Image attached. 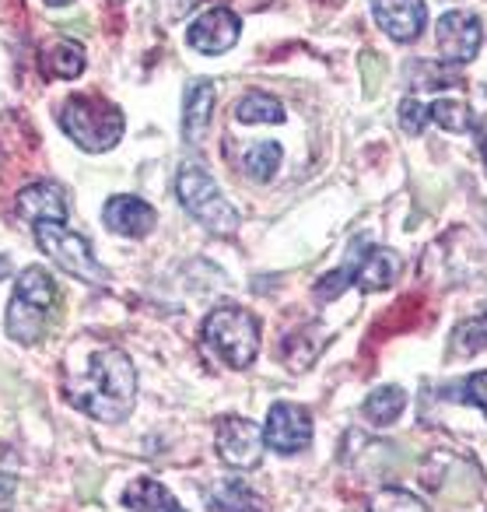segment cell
Returning <instances> with one entry per match:
<instances>
[{"mask_svg":"<svg viewBox=\"0 0 487 512\" xmlns=\"http://www.w3.org/2000/svg\"><path fill=\"white\" fill-rule=\"evenodd\" d=\"M67 400L102 425H120L137 400V372L127 351L99 348L88 358V369L67 386Z\"/></svg>","mask_w":487,"mask_h":512,"instance_id":"obj_1","label":"cell"},{"mask_svg":"<svg viewBox=\"0 0 487 512\" xmlns=\"http://www.w3.org/2000/svg\"><path fill=\"white\" fill-rule=\"evenodd\" d=\"M60 127L64 134L78 144L81 151H109L120 144L123 130H127V116L120 106L95 95H71L60 106Z\"/></svg>","mask_w":487,"mask_h":512,"instance_id":"obj_2","label":"cell"},{"mask_svg":"<svg viewBox=\"0 0 487 512\" xmlns=\"http://www.w3.org/2000/svg\"><path fill=\"white\" fill-rule=\"evenodd\" d=\"M57 306V281L43 267H25L15 278L8 306V334L22 344H36L43 337L50 313Z\"/></svg>","mask_w":487,"mask_h":512,"instance_id":"obj_3","label":"cell"},{"mask_svg":"<svg viewBox=\"0 0 487 512\" xmlns=\"http://www.w3.org/2000/svg\"><path fill=\"white\" fill-rule=\"evenodd\" d=\"M400 256L389 246H361L354 256H347V264L337 271L323 274L316 281V299L319 302H333L347 292L351 285H358L361 292H382L396 281L400 274Z\"/></svg>","mask_w":487,"mask_h":512,"instance_id":"obj_4","label":"cell"},{"mask_svg":"<svg viewBox=\"0 0 487 512\" xmlns=\"http://www.w3.org/2000/svg\"><path fill=\"white\" fill-rule=\"evenodd\" d=\"M204 344L228 369H249L260 351V323L242 306H218L204 320Z\"/></svg>","mask_w":487,"mask_h":512,"instance_id":"obj_5","label":"cell"},{"mask_svg":"<svg viewBox=\"0 0 487 512\" xmlns=\"http://www.w3.org/2000/svg\"><path fill=\"white\" fill-rule=\"evenodd\" d=\"M176 197L179 204L190 211V218H197L207 232L214 235H232L239 232V211L225 200V193L218 190V183L211 179V172L200 165H183L176 176Z\"/></svg>","mask_w":487,"mask_h":512,"instance_id":"obj_6","label":"cell"},{"mask_svg":"<svg viewBox=\"0 0 487 512\" xmlns=\"http://www.w3.org/2000/svg\"><path fill=\"white\" fill-rule=\"evenodd\" d=\"M36 242L53 264L71 274V278L85 281V285H95V288L109 285V271L99 264L92 242H88L85 235L71 232L64 221H39Z\"/></svg>","mask_w":487,"mask_h":512,"instance_id":"obj_7","label":"cell"},{"mask_svg":"<svg viewBox=\"0 0 487 512\" xmlns=\"http://www.w3.org/2000/svg\"><path fill=\"white\" fill-rule=\"evenodd\" d=\"M214 449H218V456L228 467L256 470L263 463L267 442H263V428L256 421L225 414V418H218V428H214Z\"/></svg>","mask_w":487,"mask_h":512,"instance_id":"obj_8","label":"cell"},{"mask_svg":"<svg viewBox=\"0 0 487 512\" xmlns=\"http://www.w3.org/2000/svg\"><path fill=\"white\" fill-rule=\"evenodd\" d=\"M435 43H438V57H442L445 64L463 67L480 53L484 25H480V18L470 15V11H449V15L438 18Z\"/></svg>","mask_w":487,"mask_h":512,"instance_id":"obj_9","label":"cell"},{"mask_svg":"<svg viewBox=\"0 0 487 512\" xmlns=\"http://www.w3.org/2000/svg\"><path fill=\"white\" fill-rule=\"evenodd\" d=\"M263 442H267V449H274V453H281V456L309 449V442H312L309 411L298 404H288V400H277L267 414V425H263Z\"/></svg>","mask_w":487,"mask_h":512,"instance_id":"obj_10","label":"cell"},{"mask_svg":"<svg viewBox=\"0 0 487 512\" xmlns=\"http://www.w3.org/2000/svg\"><path fill=\"white\" fill-rule=\"evenodd\" d=\"M239 36H242L239 15H235L232 8H225V4L207 8L204 15L193 18L190 29H186V43L197 53H204V57H221V53H228L239 43Z\"/></svg>","mask_w":487,"mask_h":512,"instance_id":"obj_11","label":"cell"},{"mask_svg":"<svg viewBox=\"0 0 487 512\" xmlns=\"http://www.w3.org/2000/svg\"><path fill=\"white\" fill-rule=\"evenodd\" d=\"M428 123H438L442 130L449 134H466L473 130V113L466 102H456V99H435L428 106H421L417 99H403L400 102V127L407 134H421Z\"/></svg>","mask_w":487,"mask_h":512,"instance_id":"obj_12","label":"cell"},{"mask_svg":"<svg viewBox=\"0 0 487 512\" xmlns=\"http://www.w3.org/2000/svg\"><path fill=\"white\" fill-rule=\"evenodd\" d=\"M372 15L393 43H414L428 25L424 0H375Z\"/></svg>","mask_w":487,"mask_h":512,"instance_id":"obj_13","label":"cell"},{"mask_svg":"<svg viewBox=\"0 0 487 512\" xmlns=\"http://www.w3.org/2000/svg\"><path fill=\"white\" fill-rule=\"evenodd\" d=\"M102 221H106L109 232L127 235V239H144V235H151V228H155L158 214L148 200L134 197V193H116V197H109L106 207H102Z\"/></svg>","mask_w":487,"mask_h":512,"instance_id":"obj_14","label":"cell"},{"mask_svg":"<svg viewBox=\"0 0 487 512\" xmlns=\"http://www.w3.org/2000/svg\"><path fill=\"white\" fill-rule=\"evenodd\" d=\"M214 81L211 78H197L190 88H186L183 99V141L190 148H200L211 130V116H214Z\"/></svg>","mask_w":487,"mask_h":512,"instance_id":"obj_15","label":"cell"},{"mask_svg":"<svg viewBox=\"0 0 487 512\" xmlns=\"http://www.w3.org/2000/svg\"><path fill=\"white\" fill-rule=\"evenodd\" d=\"M18 218L32 221H67V193L57 183H32L15 197Z\"/></svg>","mask_w":487,"mask_h":512,"instance_id":"obj_16","label":"cell"},{"mask_svg":"<svg viewBox=\"0 0 487 512\" xmlns=\"http://www.w3.org/2000/svg\"><path fill=\"white\" fill-rule=\"evenodd\" d=\"M123 505L134 512H183L169 488L151 477H137L127 491H123Z\"/></svg>","mask_w":487,"mask_h":512,"instance_id":"obj_17","label":"cell"},{"mask_svg":"<svg viewBox=\"0 0 487 512\" xmlns=\"http://www.w3.org/2000/svg\"><path fill=\"white\" fill-rule=\"evenodd\" d=\"M403 407H407V393H403L400 386H379V390H372L365 397L361 414H365L372 425H393L403 414Z\"/></svg>","mask_w":487,"mask_h":512,"instance_id":"obj_18","label":"cell"},{"mask_svg":"<svg viewBox=\"0 0 487 512\" xmlns=\"http://www.w3.org/2000/svg\"><path fill=\"white\" fill-rule=\"evenodd\" d=\"M211 505H218V512H263L260 495L246 488L242 481H218L207 491Z\"/></svg>","mask_w":487,"mask_h":512,"instance_id":"obj_19","label":"cell"},{"mask_svg":"<svg viewBox=\"0 0 487 512\" xmlns=\"http://www.w3.org/2000/svg\"><path fill=\"white\" fill-rule=\"evenodd\" d=\"M235 120L239 123H284L281 99L267 92H246L235 102Z\"/></svg>","mask_w":487,"mask_h":512,"instance_id":"obj_20","label":"cell"},{"mask_svg":"<svg viewBox=\"0 0 487 512\" xmlns=\"http://www.w3.org/2000/svg\"><path fill=\"white\" fill-rule=\"evenodd\" d=\"M281 158H284L281 144H277V141H260V144H253L246 155H242V169H246L256 183H270V179L277 176V169H281Z\"/></svg>","mask_w":487,"mask_h":512,"instance_id":"obj_21","label":"cell"},{"mask_svg":"<svg viewBox=\"0 0 487 512\" xmlns=\"http://www.w3.org/2000/svg\"><path fill=\"white\" fill-rule=\"evenodd\" d=\"M487 348V309L473 313L470 320H463L456 330H452V355H477V351Z\"/></svg>","mask_w":487,"mask_h":512,"instance_id":"obj_22","label":"cell"},{"mask_svg":"<svg viewBox=\"0 0 487 512\" xmlns=\"http://www.w3.org/2000/svg\"><path fill=\"white\" fill-rule=\"evenodd\" d=\"M46 71H50L53 78H64V81L78 78V74L85 71V50H81V43L60 39V43L46 53Z\"/></svg>","mask_w":487,"mask_h":512,"instance_id":"obj_23","label":"cell"},{"mask_svg":"<svg viewBox=\"0 0 487 512\" xmlns=\"http://www.w3.org/2000/svg\"><path fill=\"white\" fill-rule=\"evenodd\" d=\"M368 512H428L424 502L407 488H382L379 495L368 502Z\"/></svg>","mask_w":487,"mask_h":512,"instance_id":"obj_24","label":"cell"},{"mask_svg":"<svg viewBox=\"0 0 487 512\" xmlns=\"http://www.w3.org/2000/svg\"><path fill=\"white\" fill-rule=\"evenodd\" d=\"M445 393H449L445 400H456V404H466V407H480V411L487 414V372H477V376H470L466 383L449 386Z\"/></svg>","mask_w":487,"mask_h":512,"instance_id":"obj_25","label":"cell"},{"mask_svg":"<svg viewBox=\"0 0 487 512\" xmlns=\"http://www.w3.org/2000/svg\"><path fill=\"white\" fill-rule=\"evenodd\" d=\"M8 274H11V260H8V256H0V281L8 278Z\"/></svg>","mask_w":487,"mask_h":512,"instance_id":"obj_26","label":"cell"},{"mask_svg":"<svg viewBox=\"0 0 487 512\" xmlns=\"http://www.w3.org/2000/svg\"><path fill=\"white\" fill-rule=\"evenodd\" d=\"M480 158H484V169H487V134H480Z\"/></svg>","mask_w":487,"mask_h":512,"instance_id":"obj_27","label":"cell"},{"mask_svg":"<svg viewBox=\"0 0 487 512\" xmlns=\"http://www.w3.org/2000/svg\"><path fill=\"white\" fill-rule=\"evenodd\" d=\"M50 8H64V4H74V0H46Z\"/></svg>","mask_w":487,"mask_h":512,"instance_id":"obj_28","label":"cell"}]
</instances>
